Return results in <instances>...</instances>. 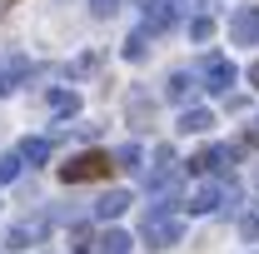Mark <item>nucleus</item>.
<instances>
[{"mask_svg":"<svg viewBox=\"0 0 259 254\" xmlns=\"http://www.w3.org/2000/svg\"><path fill=\"white\" fill-rule=\"evenodd\" d=\"M254 185H259V170H254Z\"/></svg>","mask_w":259,"mask_h":254,"instance_id":"29","label":"nucleus"},{"mask_svg":"<svg viewBox=\"0 0 259 254\" xmlns=\"http://www.w3.org/2000/svg\"><path fill=\"white\" fill-rule=\"evenodd\" d=\"M45 234H50V215H45V209H35L30 220H20L10 234H5V249H30V244H40Z\"/></svg>","mask_w":259,"mask_h":254,"instance_id":"5","label":"nucleus"},{"mask_svg":"<svg viewBox=\"0 0 259 254\" xmlns=\"http://www.w3.org/2000/svg\"><path fill=\"white\" fill-rule=\"evenodd\" d=\"M175 5H180V0H175Z\"/></svg>","mask_w":259,"mask_h":254,"instance_id":"30","label":"nucleus"},{"mask_svg":"<svg viewBox=\"0 0 259 254\" xmlns=\"http://www.w3.org/2000/svg\"><path fill=\"white\" fill-rule=\"evenodd\" d=\"M150 120H155V100L145 95V90H135V95H130V125H135V130H145Z\"/></svg>","mask_w":259,"mask_h":254,"instance_id":"14","label":"nucleus"},{"mask_svg":"<svg viewBox=\"0 0 259 254\" xmlns=\"http://www.w3.org/2000/svg\"><path fill=\"white\" fill-rule=\"evenodd\" d=\"M95 65H100V55H80V60L70 65V75H85V70H95Z\"/></svg>","mask_w":259,"mask_h":254,"instance_id":"23","label":"nucleus"},{"mask_svg":"<svg viewBox=\"0 0 259 254\" xmlns=\"http://www.w3.org/2000/svg\"><path fill=\"white\" fill-rule=\"evenodd\" d=\"M140 145H120V150H115V170H140Z\"/></svg>","mask_w":259,"mask_h":254,"instance_id":"18","label":"nucleus"},{"mask_svg":"<svg viewBox=\"0 0 259 254\" xmlns=\"http://www.w3.org/2000/svg\"><path fill=\"white\" fill-rule=\"evenodd\" d=\"M214 35V15H194L190 20V40H209Z\"/></svg>","mask_w":259,"mask_h":254,"instance_id":"20","label":"nucleus"},{"mask_svg":"<svg viewBox=\"0 0 259 254\" xmlns=\"http://www.w3.org/2000/svg\"><path fill=\"white\" fill-rule=\"evenodd\" d=\"M150 40H155V35H150V30H130V35H125V45H120V55L140 65V60H145V55H150Z\"/></svg>","mask_w":259,"mask_h":254,"instance_id":"15","label":"nucleus"},{"mask_svg":"<svg viewBox=\"0 0 259 254\" xmlns=\"http://www.w3.org/2000/svg\"><path fill=\"white\" fill-rule=\"evenodd\" d=\"M175 15H180V10H175V0H155V5H145V25H140V30L164 35L169 25H175Z\"/></svg>","mask_w":259,"mask_h":254,"instance_id":"9","label":"nucleus"},{"mask_svg":"<svg viewBox=\"0 0 259 254\" xmlns=\"http://www.w3.org/2000/svg\"><path fill=\"white\" fill-rule=\"evenodd\" d=\"M234 159H239L234 145H209V150H199L190 159V170L194 175H225V180H234Z\"/></svg>","mask_w":259,"mask_h":254,"instance_id":"3","label":"nucleus"},{"mask_svg":"<svg viewBox=\"0 0 259 254\" xmlns=\"http://www.w3.org/2000/svg\"><path fill=\"white\" fill-rule=\"evenodd\" d=\"M20 155H0V185H10V180H20Z\"/></svg>","mask_w":259,"mask_h":254,"instance_id":"19","label":"nucleus"},{"mask_svg":"<svg viewBox=\"0 0 259 254\" xmlns=\"http://www.w3.org/2000/svg\"><path fill=\"white\" fill-rule=\"evenodd\" d=\"M20 164H45L50 159V140H20Z\"/></svg>","mask_w":259,"mask_h":254,"instance_id":"17","label":"nucleus"},{"mask_svg":"<svg viewBox=\"0 0 259 254\" xmlns=\"http://www.w3.org/2000/svg\"><path fill=\"white\" fill-rule=\"evenodd\" d=\"M0 95H5V75H0Z\"/></svg>","mask_w":259,"mask_h":254,"instance_id":"27","label":"nucleus"},{"mask_svg":"<svg viewBox=\"0 0 259 254\" xmlns=\"http://www.w3.org/2000/svg\"><path fill=\"white\" fill-rule=\"evenodd\" d=\"M110 155L105 150H85V155H70L60 164V180L65 185H85V180H110Z\"/></svg>","mask_w":259,"mask_h":254,"instance_id":"2","label":"nucleus"},{"mask_svg":"<svg viewBox=\"0 0 259 254\" xmlns=\"http://www.w3.org/2000/svg\"><path fill=\"white\" fill-rule=\"evenodd\" d=\"M10 5H20V0H0V10H10Z\"/></svg>","mask_w":259,"mask_h":254,"instance_id":"26","label":"nucleus"},{"mask_svg":"<svg viewBox=\"0 0 259 254\" xmlns=\"http://www.w3.org/2000/svg\"><path fill=\"white\" fill-rule=\"evenodd\" d=\"M244 150H259V130H244V140H239Z\"/></svg>","mask_w":259,"mask_h":254,"instance_id":"24","label":"nucleus"},{"mask_svg":"<svg viewBox=\"0 0 259 254\" xmlns=\"http://www.w3.org/2000/svg\"><path fill=\"white\" fill-rule=\"evenodd\" d=\"M249 85H254V90H259V60L249 65Z\"/></svg>","mask_w":259,"mask_h":254,"instance_id":"25","label":"nucleus"},{"mask_svg":"<svg viewBox=\"0 0 259 254\" xmlns=\"http://www.w3.org/2000/svg\"><path fill=\"white\" fill-rule=\"evenodd\" d=\"M229 40L234 45H259V10L254 5H239L229 15Z\"/></svg>","mask_w":259,"mask_h":254,"instance_id":"7","label":"nucleus"},{"mask_svg":"<svg viewBox=\"0 0 259 254\" xmlns=\"http://www.w3.org/2000/svg\"><path fill=\"white\" fill-rule=\"evenodd\" d=\"M220 204H225V180H220V185H199V190L185 199V209H190V215H214Z\"/></svg>","mask_w":259,"mask_h":254,"instance_id":"8","label":"nucleus"},{"mask_svg":"<svg viewBox=\"0 0 259 254\" xmlns=\"http://www.w3.org/2000/svg\"><path fill=\"white\" fill-rule=\"evenodd\" d=\"M95 249L100 254H130V249H135V239H130L125 229H105V234H95Z\"/></svg>","mask_w":259,"mask_h":254,"instance_id":"13","label":"nucleus"},{"mask_svg":"<svg viewBox=\"0 0 259 254\" xmlns=\"http://www.w3.org/2000/svg\"><path fill=\"white\" fill-rule=\"evenodd\" d=\"M115 10H120V0H90V15H95V20H110Z\"/></svg>","mask_w":259,"mask_h":254,"instance_id":"21","label":"nucleus"},{"mask_svg":"<svg viewBox=\"0 0 259 254\" xmlns=\"http://www.w3.org/2000/svg\"><path fill=\"white\" fill-rule=\"evenodd\" d=\"M199 90H204V85H199V75H190V70H175V75L164 80V100H175L180 110H190Z\"/></svg>","mask_w":259,"mask_h":254,"instance_id":"6","label":"nucleus"},{"mask_svg":"<svg viewBox=\"0 0 259 254\" xmlns=\"http://www.w3.org/2000/svg\"><path fill=\"white\" fill-rule=\"evenodd\" d=\"M130 209V190H105L95 199V220H120Z\"/></svg>","mask_w":259,"mask_h":254,"instance_id":"11","label":"nucleus"},{"mask_svg":"<svg viewBox=\"0 0 259 254\" xmlns=\"http://www.w3.org/2000/svg\"><path fill=\"white\" fill-rule=\"evenodd\" d=\"M0 75H5V95H10V90H20V85L30 80V55H20V50H15V55H5V60H0Z\"/></svg>","mask_w":259,"mask_h":254,"instance_id":"10","label":"nucleus"},{"mask_svg":"<svg viewBox=\"0 0 259 254\" xmlns=\"http://www.w3.org/2000/svg\"><path fill=\"white\" fill-rule=\"evenodd\" d=\"M239 234H244V239H259V209H254V215H244V220H239Z\"/></svg>","mask_w":259,"mask_h":254,"instance_id":"22","label":"nucleus"},{"mask_svg":"<svg viewBox=\"0 0 259 254\" xmlns=\"http://www.w3.org/2000/svg\"><path fill=\"white\" fill-rule=\"evenodd\" d=\"M50 110H55L60 120H70V115H80V95L65 90V85H55V90H50Z\"/></svg>","mask_w":259,"mask_h":254,"instance_id":"16","label":"nucleus"},{"mask_svg":"<svg viewBox=\"0 0 259 254\" xmlns=\"http://www.w3.org/2000/svg\"><path fill=\"white\" fill-rule=\"evenodd\" d=\"M199 80H204V90H209V95H229V85L239 80V70H234V60H229V55H204Z\"/></svg>","mask_w":259,"mask_h":254,"instance_id":"4","label":"nucleus"},{"mask_svg":"<svg viewBox=\"0 0 259 254\" xmlns=\"http://www.w3.org/2000/svg\"><path fill=\"white\" fill-rule=\"evenodd\" d=\"M140 5H155V0H140Z\"/></svg>","mask_w":259,"mask_h":254,"instance_id":"28","label":"nucleus"},{"mask_svg":"<svg viewBox=\"0 0 259 254\" xmlns=\"http://www.w3.org/2000/svg\"><path fill=\"white\" fill-rule=\"evenodd\" d=\"M180 234H185V220H180L169 204H150V209H145V220H140V239H145L150 249H169V244H180Z\"/></svg>","mask_w":259,"mask_h":254,"instance_id":"1","label":"nucleus"},{"mask_svg":"<svg viewBox=\"0 0 259 254\" xmlns=\"http://www.w3.org/2000/svg\"><path fill=\"white\" fill-rule=\"evenodd\" d=\"M209 125H214V115H209L204 105H190V110H180V130H185V135H204Z\"/></svg>","mask_w":259,"mask_h":254,"instance_id":"12","label":"nucleus"}]
</instances>
